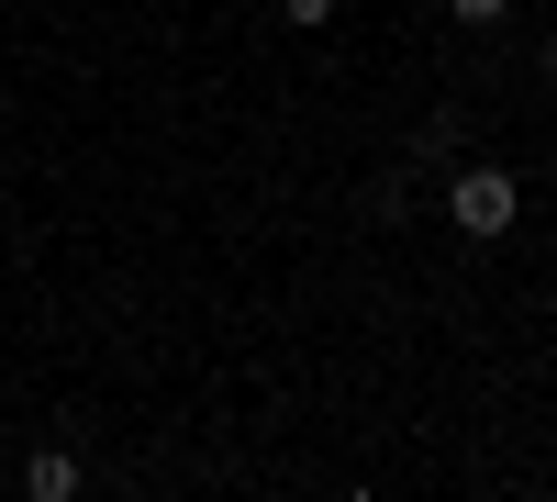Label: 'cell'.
<instances>
[{"mask_svg": "<svg viewBox=\"0 0 557 502\" xmlns=\"http://www.w3.org/2000/svg\"><path fill=\"white\" fill-rule=\"evenodd\" d=\"M513 212H524V191H513V168H457L446 179V223H457V235H513Z\"/></svg>", "mask_w": 557, "mask_h": 502, "instance_id": "6da1fadb", "label": "cell"}, {"mask_svg": "<svg viewBox=\"0 0 557 502\" xmlns=\"http://www.w3.org/2000/svg\"><path fill=\"white\" fill-rule=\"evenodd\" d=\"M23 491H34V502H67V491H78V458H34Z\"/></svg>", "mask_w": 557, "mask_h": 502, "instance_id": "7a4b0ae2", "label": "cell"}, {"mask_svg": "<svg viewBox=\"0 0 557 502\" xmlns=\"http://www.w3.org/2000/svg\"><path fill=\"white\" fill-rule=\"evenodd\" d=\"M446 12H457V23H502V12H513V0H446Z\"/></svg>", "mask_w": 557, "mask_h": 502, "instance_id": "3957f363", "label": "cell"}, {"mask_svg": "<svg viewBox=\"0 0 557 502\" xmlns=\"http://www.w3.org/2000/svg\"><path fill=\"white\" fill-rule=\"evenodd\" d=\"M278 12H290V23H323V12H335V0H278Z\"/></svg>", "mask_w": 557, "mask_h": 502, "instance_id": "277c9868", "label": "cell"}]
</instances>
